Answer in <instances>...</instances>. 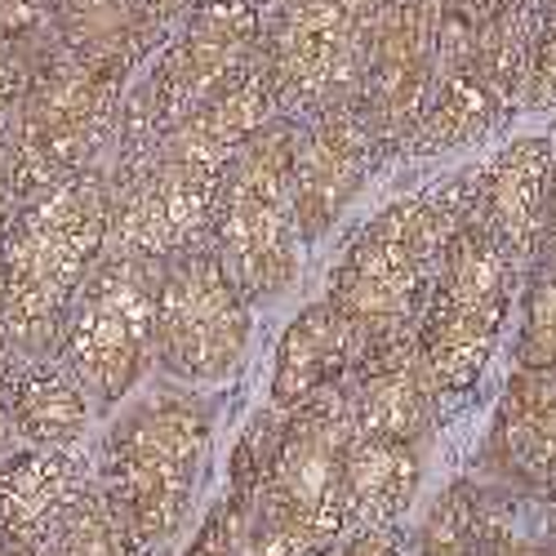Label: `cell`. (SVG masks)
Returning a JSON list of instances; mask_svg holds the SVG:
<instances>
[{"label": "cell", "mask_w": 556, "mask_h": 556, "mask_svg": "<svg viewBox=\"0 0 556 556\" xmlns=\"http://www.w3.org/2000/svg\"><path fill=\"white\" fill-rule=\"evenodd\" d=\"M271 116H281V108L258 54L182 121L143 169L112 178V250L165 263L210 245L223 178Z\"/></svg>", "instance_id": "obj_1"}, {"label": "cell", "mask_w": 556, "mask_h": 556, "mask_svg": "<svg viewBox=\"0 0 556 556\" xmlns=\"http://www.w3.org/2000/svg\"><path fill=\"white\" fill-rule=\"evenodd\" d=\"M112 250V165L31 197L0 237V326L27 356L59 348L67 312Z\"/></svg>", "instance_id": "obj_2"}, {"label": "cell", "mask_w": 556, "mask_h": 556, "mask_svg": "<svg viewBox=\"0 0 556 556\" xmlns=\"http://www.w3.org/2000/svg\"><path fill=\"white\" fill-rule=\"evenodd\" d=\"M472 210L477 169L392 201L352 237L330 276V299L356 320L365 348L419 334V316L428 307L441 258Z\"/></svg>", "instance_id": "obj_3"}, {"label": "cell", "mask_w": 556, "mask_h": 556, "mask_svg": "<svg viewBox=\"0 0 556 556\" xmlns=\"http://www.w3.org/2000/svg\"><path fill=\"white\" fill-rule=\"evenodd\" d=\"M263 31L267 10L258 0H201L129 85L108 156L112 178L143 169L182 121L237 80L263 54Z\"/></svg>", "instance_id": "obj_4"}, {"label": "cell", "mask_w": 556, "mask_h": 556, "mask_svg": "<svg viewBox=\"0 0 556 556\" xmlns=\"http://www.w3.org/2000/svg\"><path fill=\"white\" fill-rule=\"evenodd\" d=\"M352 388H326L290 409L281 445L250 507V556H330L348 521Z\"/></svg>", "instance_id": "obj_5"}, {"label": "cell", "mask_w": 556, "mask_h": 556, "mask_svg": "<svg viewBox=\"0 0 556 556\" xmlns=\"http://www.w3.org/2000/svg\"><path fill=\"white\" fill-rule=\"evenodd\" d=\"M129 85L134 76L45 40L14 129L0 148V169L18 205L112 156Z\"/></svg>", "instance_id": "obj_6"}, {"label": "cell", "mask_w": 556, "mask_h": 556, "mask_svg": "<svg viewBox=\"0 0 556 556\" xmlns=\"http://www.w3.org/2000/svg\"><path fill=\"white\" fill-rule=\"evenodd\" d=\"M210 432V405L188 392L143 396L112 419L99 450V481L125 507L148 552L165 547L188 521Z\"/></svg>", "instance_id": "obj_7"}, {"label": "cell", "mask_w": 556, "mask_h": 556, "mask_svg": "<svg viewBox=\"0 0 556 556\" xmlns=\"http://www.w3.org/2000/svg\"><path fill=\"white\" fill-rule=\"evenodd\" d=\"M294 143L299 121L271 116L231 161L210 223V250L254 307L299 281L307 241L294 205Z\"/></svg>", "instance_id": "obj_8"}, {"label": "cell", "mask_w": 556, "mask_h": 556, "mask_svg": "<svg viewBox=\"0 0 556 556\" xmlns=\"http://www.w3.org/2000/svg\"><path fill=\"white\" fill-rule=\"evenodd\" d=\"M517 271L513 254L477 214L454 231L419 316V352L441 396H458L481 379L507 326Z\"/></svg>", "instance_id": "obj_9"}, {"label": "cell", "mask_w": 556, "mask_h": 556, "mask_svg": "<svg viewBox=\"0 0 556 556\" xmlns=\"http://www.w3.org/2000/svg\"><path fill=\"white\" fill-rule=\"evenodd\" d=\"M156 294L161 263L108 250V258L85 281L67 326L59 334V356L85 383L94 409L121 405L156 356Z\"/></svg>", "instance_id": "obj_10"}, {"label": "cell", "mask_w": 556, "mask_h": 556, "mask_svg": "<svg viewBox=\"0 0 556 556\" xmlns=\"http://www.w3.org/2000/svg\"><path fill=\"white\" fill-rule=\"evenodd\" d=\"M396 0H286L267 14L263 63L281 116L307 121L356 99L369 45Z\"/></svg>", "instance_id": "obj_11"}, {"label": "cell", "mask_w": 556, "mask_h": 556, "mask_svg": "<svg viewBox=\"0 0 556 556\" xmlns=\"http://www.w3.org/2000/svg\"><path fill=\"white\" fill-rule=\"evenodd\" d=\"M250 299L210 245L161 263L156 365L182 383H223L250 343Z\"/></svg>", "instance_id": "obj_12"}, {"label": "cell", "mask_w": 556, "mask_h": 556, "mask_svg": "<svg viewBox=\"0 0 556 556\" xmlns=\"http://www.w3.org/2000/svg\"><path fill=\"white\" fill-rule=\"evenodd\" d=\"M450 0H396L388 10L375 45H369L365 76L356 103L375 125L388 156H401L419 129L437 67H441V31H445Z\"/></svg>", "instance_id": "obj_13"}, {"label": "cell", "mask_w": 556, "mask_h": 556, "mask_svg": "<svg viewBox=\"0 0 556 556\" xmlns=\"http://www.w3.org/2000/svg\"><path fill=\"white\" fill-rule=\"evenodd\" d=\"M379 161H388V152L356 99L330 103L316 116L299 121L294 205H299V227L307 245L330 237V227L365 192V182Z\"/></svg>", "instance_id": "obj_14"}, {"label": "cell", "mask_w": 556, "mask_h": 556, "mask_svg": "<svg viewBox=\"0 0 556 556\" xmlns=\"http://www.w3.org/2000/svg\"><path fill=\"white\" fill-rule=\"evenodd\" d=\"M552 138L526 134L513 138L490 165L477 169V218L494 231V241L513 254L517 267H530L543 250L547 201H552Z\"/></svg>", "instance_id": "obj_15"}, {"label": "cell", "mask_w": 556, "mask_h": 556, "mask_svg": "<svg viewBox=\"0 0 556 556\" xmlns=\"http://www.w3.org/2000/svg\"><path fill=\"white\" fill-rule=\"evenodd\" d=\"M94 481V463L80 450H10L0 458V539L45 552Z\"/></svg>", "instance_id": "obj_16"}, {"label": "cell", "mask_w": 556, "mask_h": 556, "mask_svg": "<svg viewBox=\"0 0 556 556\" xmlns=\"http://www.w3.org/2000/svg\"><path fill=\"white\" fill-rule=\"evenodd\" d=\"M361 352H365V334L334 299L307 303L281 330V343H276L271 405L299 409L316 392L348 383L361 365Z\"/></svg>", "instance_id": "obj_17"}, {"label": "cell", "mask_w": 556, "mask_h": 556, "mask_svg": "<svg viewBox=\"0 0 556 556\" xmlns=\"http://www.w3.org/2000/svg\"><path fill=\"white\" fill-rule=\"evenodd\" d=\"M169 40L148 0H54L50 45L138 76Z\"/></svg>", "instance_id": "obj_18"}, {"label": "cell", "mask_w": 556, "mask_h": 556, "mask_svg": "<svg viewBox=\"0 0 556 556\" xmlns=\"http://www.w3.org/2000/svg\"><path fill=\"white\" fill-rule=\"evenodd\" d=\"M424 481V441L356 432L348 441V521L352 530L396 526Z\"/></svg>", "instance_id": "obj_19"}, {"label": "cell", "mask_w": 556, "mask_h": 556, "mask_svg": "<svg viewBox=\"0 0 556 556\" xmlns=\"http://www.w3.org/2000/svg\"><path fill=\"white\" fill-rule=\"evenodd\" d=\"M89 401L85 383L72 375V365L59 352L27 356L18 396H14V437L31 450H80L89 432Z\"/></svg>", "instance_id": "obj_20"}, {"label": "cell", "mask_w": 556, "mask_h": 556, "mask_svg": "<svg viewBox=\"0 0 556 556\" xmlns=\"http://www.w3.org/2000/svg\"><path fill=\"white\" fill-rule=\"evenodd\" d=\"M498 450L556 490V365H526L498 405Z\"/></svg>", "instance_id": "obj_21"}, {"label": "cell", "mask_w": 556, "mask_h": 556, "mask_svg": "<svg viewBox=\"0 0 556 556\" xmlns=\"http://www.w3.org/2000/svg\"><path fill=\"white\" fill-rule=\"evenodd\" d=\"M143 539H138L125 507L108 494L103 481L85 490V498L67 513L59 534L50 539L45 556H143Z\"/></svg>", "instance_id": "obj_22"}, {"label": "cell", "mask_w": 556, "mask_h": 556, "mask_svg": "<svg viewBox=\"0 0 556 556\" xmlns=\"http://www.w3.org/2000/svg\"><path fill=\"white\" fill-rule=\"evenodd\" d=\"M45 54V36L23 31H0V148L14 129V116L23 108V94L36 76V63Z\"/></svg>", "instance_id": "obj_23"}, {"label": "cell", "mask_w": 556, "mask_h": 556, "mask_svg": "<svg viewBox=\"0 0 556 556\" xmlns=\"http://www.w3.org/2000/svg\"><path fill=\"white\" fill-rule=\"evenodd\" d=\"M526 365H556V250H539V276L526 316Z\"/></svg>", "instance_id": "obj_24"}, {"label": "cell", "mask_w": 556, "mask_h": 556, "mask_svg": "<svg viewBox=\"0 0 556 556\" xmlns=\"http://www.w3.org/2000/svg\"><path fill=\"white\" fill-rule=\"evenodd\" d=\"M188 556H250V513L241 503L223 498L201 526Z\"/></svg>", "instance_id": "obj_25"}, {"label": "cell", "mask_w": 556, "mask_h": 556, "mask_svg": "<svg viewBox=\"0 0 556 556\" xmlns=\"http://www.w3.org/2000/svg\"><path fill=\"white\" fill-rule=\"evenodd\" d=\"M526 108L556 112V0H539V50H534V76Z\"/></svg>", "instance_id": "obj_26"}, {"label": "cell", "mask_w": 556, "mask_h": 556, "mask_svg": "<svg viewBox=\"0 0 556 556\" xmlns=\"http://www.w3.org/2000/svg\"><path fill=\"white\" fill-rule=\"evenodd\" d=\"M23 365H27V352L10 339L5 326H0V458L10 454V445H18V437H14V396H18Z\"/></svg>", "instance_id": "obj_27"}, {"label": "cell", "mask_w": 556, "mask_h": 556, "mask_svg": "<svg viewBox=\"0 0 556 556\" xmlns=\"http://www.w3.org/2000/svg\"><path fill=\"white\" fill-rule=\"evenodd\" d=\"M54 0H0V31H23L50 40Z\"/></svg>", "instance_id": "obj_28"}, {"label": "cell", "mask_w": 556, "mask_h": 556, "mask_svg": "<svg viewBox=\"0 0 556 556\" xmlns=\"http://www.w3.org/2000/svg\"><path fill=\"white\" fill-rule=\"evenodd\" d=\"M339 556H405V552H401L396 526H369V530H356Z\"/></svg>", "instance_id": "obj_29"}, {"label": "cell", "mask_w": 556, "mask_h": 556, "mask_svg": "<svg viewBox=\"0 0 556 556\" xmlns=\"http://www.w3.org/2000/svg\"><path fill=\"white\" fill-rule=\"evenodd\" d=\"M197 5H201V0H148V10L156 14V23H161V27L169 31V36L178 31V23L188 18V14L197 10Z\"/></svg>", "instance_id": "obj_30"}, {"label": "cell", "mask_w": 556, "mask_h": 556, "mask_svg": "<svg viewBox=\"0 0 556 556\" xmlns=\"http://www.w3.org/2000/svg\"><path fill=\"white\" fill-rule=\"evenodd\" d=\"M14 214H18V197H14V188H10L5 169H0V237H5V227H10Z\"/></svg>", "instance_id": "obj_31"}, {"label": "cell", "mask_w": 556, "mask_h": 556, "mask_svg": "<svg viewBox=\"0 0 556 556\" xmlns=\"http://www.w3.org/2000/svg\"><path fill=\"white\" fill-rule=\"evenodd\" d=\"M543 250H556V165H552V201H547V231H543Z\"/></svg>", "instance_id": "obj_32"}, {"label": "cell", "mask_w": 556, "mask_h": 556, "mask_svg": "<svg viewBox=\"0 0 556 556\" xmlns=\"http://www.w3.org/2000/svg\"><path fill=\"white\" fill-rule=\"evenodd\" d=\"M0 556H45V552H31V547H18L10 539H0Z\"/></svg>", "instance_id": "obj_33"}]
</instances>
